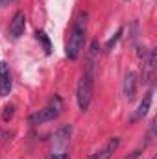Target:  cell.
<instances>
[{
    "label": "cell",
    "instance_id": "cell-1",
    "mask_svg": "<svg viewBox=\"0 0 157 159\" xmlns=\"http://www.w3.org/2000/svg\"><path fill=\"white\" fill-rule=\"evenodd\" d=\"M87 19L89 15L85 11H81L78 17L74 19V24L70 28L67 46H65V54L69 59H78V56L83 50V43H85V34H87Z\"/></svg>",
    "mask_w": 157,
    "mask_h": 159
},
{
    "label": "cell",
    "instance_id": "cell-2",
    "mask_svg": "<svg viewBox=\"0 0 157 159\" xmlns=\"http://www.w3.org/2000/svg\"><path fill=\"white\" fill-rule=\"evenodd\" d=\"M92 89H94V72L92 70H83V74L79 76L78 89H76V100H78V107L81 111H87L92 100Z\"/></svg>",
    "mask_w": 157,
    "mask_h": 159
},
{
    "label": "cell",
    "instance_id": "cell-3",
    "mask_svg": "<svg viewBox=\"0 0 157 159\" xmlns=\"http://www.w3.org/2000/svg\"><path fill=\"white\" fill-rule=\"evenodd\" d=\"M61 109H63L61 98H59V96H54V100H52L46 107H43V109H39L37 113L30 115L28 122H30L32 126H39V124H44V122H50V120H54V119L59 117Z\"/></svg>",
    "mask_w": 157,
    "mask_h": 159
},
{
    "label": "cell",
    "instance_id": "cell-4",
    "mask_svg": "<svg viewBox=\"0 0 157 159\" xmlns=\"http://www.w3.org/2000/svg\"><path fill=\"white\" fill-rule=\"evenodd\" d=\"M24 28H26V17H24V11H17L9 22V35L11 39H19L22 34H24Z\"/></svg>",
    "mask_w": 157,
    "mask_h": 159
},
{
    "label": "cell",
    "instance_id": "cell-5",
    "mask_svg": "<svg viewBox=\"0 0 157 159\" xmlns=\"http://www.w3.org/2000/svg\"><path fill=\"white\" fill-rule=\"evenodd\" d=\"M13 87V80L9 72V65L6 61H0V96H7L11 93Z\"/></svg>",
    "mask_w": 157,
    "mask_h": 159
},
{
    "label": "cell",
    "instance_id": "cell-6",
    "mask_svg": "<svg viewBox=\"0 0 157 159\" xmlns=\"http://www.w3.org/2000/svg\"><path fill=\"white\" fill-rule=\"evenodd\" d=\"M118 146H120V139L118 137H113V139H109L104 144V148H100L98 152H94L89 159H111V156L117 152Z\"/></svg>",
    "mask_w": 157,
    "mask_h": 159
},
{
    "label": "cell",
    "instance_id": "cell-7",
    "mask_svg": "<svg viewBox=\"0 0 157 159\" xmlns=\"http://www.w3.org/2000/svg\"><path fill=\"white\" fill-rule=\"evenodd\" d=\"M152 98H154V91L150 89L146 94H144V98H142V102L139 104V109L133 113V117H131V122H135V120H139V119H142L146 113H148V109L152 107Z\"/></svg>",
    "mask_w": 157,
    "mask_h": 159
},
{
    "label": "cell",
    "instance_id": "cell-8",
    "mask_svg": "<svg viewBox=\"0 0 157 159\" xmlns=\"http://www.w3.org/2000/svg\"><path fill=\"white\" fill-rule=\"evenodd\" d=\"M135 91H137V76L133 72H128L126 78H124V87H122V93L128 100H133L135 96Z\"/></svg>",
    "mask_w": 157,
    "mask_h": 159
},
{
    "label": "cell",
    "instance_id": "cell-9",
    "mask_svg": "<svg viewBox=\"0 0 157 159\" xmlns=\"http://www.w3.org/2000/svg\"><path fill=\"white\" fill-rule=\"evenodd\" d=\"M70 126H63V128H59L56 133H54V144L56 146H61V148H65L67 144H69V137H70Z\"/></svg>",
    "mask_w": 157,
    "mask_h": 159
},
{
    "label": "cell",
    "instance_id": "cell-10",
    "mask_svg": "<svg viewBox=\"0 0 157 159\" xmlns=\"http://www.w3.org/2000/svg\"><path fill=\"white\" fill-rule=\"evenodd\" d=\"M98 56H100V44H98V41H92V43L89 44V50H87V63H85V65L96 67Z\"/></svg>",
    "mask_w": 157,
    "mask_h": 159
},
{
    "label": "cell",
    "instance_id": "cell-11",
    "mask_svg": "<svg viewBox=\"0 0 157 159\" xmlns=\"http://www.w3.org/2000/svg\"><path fill=\"white\" fill-rule=\"evenodd\" d=\"M35 37H37V41H41V43H43L44 52H46V54H52V43H50L48 35H46L43 30H37V32H35Z\"/></svg>",
    "mask_w": 157,
    "mask_h": 159
},
{
    "label": "cell",
    "instance_id": "cell-12",
    "mask_svg": "<svg viewBox=\"0 0 157 159\" xmlns=\"http://www.w3.org/2000/svg\"><path fill=\"white\" fill-rule=\"evenodd\" d=\"M13 115H15V106H6L4 107V111H2V120L4 122H9V120L13 119Z\"/></svg>",
    "mask_w": 157,
    "mask_h": 159
},
{
    "label": "cell",
    "instance_id": "cell-13",
    "mask_svg": "<svg viewBox=\"0 0 157 159\" xmlns=\"http://www.w3.org/2000/svg\"><path fill=\"white\" fill-rule=\"evenodd\" d=\"M122 32H124V28H120L117 34H115V37H111V39L107 41V44H105V50H113V46H115V44L118 43V39L122 37Z\"/></svg>",
    "mask_w": 157,
    "mask_h": 159
},
{
    "label": "cell",
    "instance_id": "cell-14",
    "mask_svg": "<svg viewBox=\"0 0 157 159\" xmlns=\"http://www.w3.org/2000/svg\"><path fill=\"white\" fill-rule=\"evenodd\" d=\"M48 159H69V152L67 150H54L48 156Z\"/></svg>",
    "mask_w": 157,
    "mask_h": 159
},
{
    "label": "cell",
    "instance_id": "cell-15",
    "mask_svg": "<svg viewBox=\"0 0 157 159\" xmlns=\"http://www.w3.org/2000/svg\"><path fill=\"white\" fill-rule=\"evenodd\" d=\"M139 156H141V150H135V152H131V154H128L124 159H139Z\"/></svg>",
    "mask_w": 157,
    "mask_h": 159
},
{
    "label": "cell",
    "instance_id": "cell-16",
    "mask_svg": "<svg viewBox=\"0 0 157 159\" xmlns=\"http://www.w3.org/2000/svg\"><path fill=\"white\" fill-rule=\"evenodd\" d=\"M15 0H0V7H6V6H9V4H13Z\"/></svg>",
    "mask_w": 157,
    "mask_h": 159
},
{
    "label": "cell",
    "instance_id": "cell-17",
    "mask_svg": "<svg viewBox=\"0 0 157 159\" xmlns=\"http://www.w3.org/2000/svg\"><path fill=\"white\" fill-rule=\"evenodd\" d=\"M152 159H157V157H155V156H154V157H152Z\"/></svg>",
    "mask_w": 157,
    "mask_h": 159
}]
</instances>
